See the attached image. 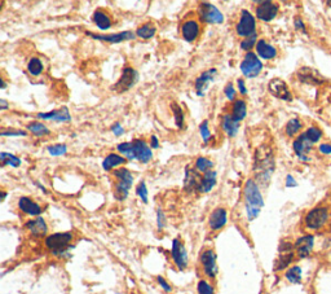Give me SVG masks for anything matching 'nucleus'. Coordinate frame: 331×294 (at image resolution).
Here are the masks:
<instances>
[{"label":"nucleus","mask_w":331,"mask_h":294,"mask_svg":"<svg viewBox=\"0 0 331 294\" xmlns=\"http://www.w3.org/2000/svg\"><path fill=\"white\" fill-rule=\"evenodd\" d=\"M274 167V154L272 148L268 146H261L256 149L254 159V172L256 180L263 185L269 183L272 175H273Z\"/></svg>","instance_id":"f257e3e1"},{"label":"nucleus","mask_w":331,"mask_h":294,"mask_svg":"<svg viewBox=\"0 0 331 294\" xmlns=\"http://www.w3.org/2000/svg\"><path fill=\"white\" fill-rule=\"evenodd\" d=\"M244 205L248 220H254L259 217L261 207L264 206V198L261 196L260 188L254 179H248L243 187Z\"/></svg>","instance_id":"f03ea898"},{"label":"nucleus","mask_w":331,"mask_h":294,"mask_svg":"<svg viewBox=\"0 0 331 294\" xmlns=\"http://www.w3.org/2000/svg\"><path fill=\"white\" fill-rule=\"evenodd\" d=\"M112 174L116 179L115 184H114V197L118 201H124L128 197L129 189L133 184V175L128 168L125 167L116 168Z\"/></svg>","instance_id":"7ed1b4c3"},{"label":"nucleus","mask_w":331,"mask_h":294,"mask_svg":"<svg viewBox=\"0 0 331 294\" xmlns=\"http://www.w3.org/2000/svg\"><path fill=\"white\" fill-rule=\"evenodd\" d=\"M71 240L73 235L70 232L53 233L45 239V246L51 250L53 256L62 257V254L68 253L70 249Z\"/></svg>","instance_id":"20e7f679"},{"label":"nucleus","mask_w":331,"mask_h":294,"mask_svg":"<svg viewBox=\"0 0 331 294\" xmlns=\"http://www.w3.org/2000/svg\"><path fill=\"white\" fill-rule=\"evenodd\" d=\"M329 217H330V213H329L328 207L317 206L308 211V214L304 218V223H306V227L308 230L319 231L325 227Z\"/></svg>","instance_id":"39448f33"},{"label":"nucleus","mask_w":331,"mask_h":294,"mask_svg":"<svg viewBox=\"0 0 331 294\" xmlns=\"http://www.w3.org/2000/svg\"><path fill=\"white\" fill-rule=\"evenodd\" d=\"M198 14H200V19L205 23H210V25H220L224 22V14L221 10L215 6L214 4L207 3V1H202L200 3L198 6Z\"/></svg>","instance_id":"423d86ee"},{"label":"nucleus","mask_w":331,"mask_h":294,"mask_svg":"<svg viewBox=\"0 0 331 294\" xmlns=\"http://www.w3.org/2000/svg\"><path fill=\"white\" fill-rule=\"evenodd\" d=\"M241 73L246 78H256L263 70V62L254 52H247L239 65Z\"/></svg>","instance_id":"0eeeda50"},{"label":"nucleus","mask_w":331,"mask_h":294,"mask_svg":"<svg viewBox=\"0 0 331 294\" xmlns=\"http://www.w3.org/2000/svg\"><path fill=\"white\" fill-rule=\"evenodd\" d=\"M235 32H237L238 36H241L243 39L256 34V19L250 10H241V17H239V22L235 27Z\"/></svg>","instance_id":"6e6552de"},{"label":"nucleus","mask_w":331,"mask_h":294,"mask_svg":"<svg viewBox=\"0 0 331 294\" xmlns=\"http://www.w3.org/2000/svg\"><path fill=\"white\" fill-rule=\"evenodd\" d=\"M138 82V73L131 66H125L122 74L119 77L118 82L112 86V91L115 92H125L129 91Z\"/></svg>","instance_id":"1a4fd4ad"},{"label":"nucleus","mask_w":331,"mask_h":294,"mask_svg":"<svg viewBox=\"0 0 331 294\" xmlns=\"http://www.w3.org/2000/svg\"><path fill=\"white\" fill-rule=\"evenodd\" d=\"M280 12V5L270 0H264V1H259L255 10V14L260 21L263 22H270L273 21Z\"/></svg>","instance_id":"9d476101"},{"label":"nucleus","mask_w":331,"mask_h":294,"mask_svg":"<svg viewBox=\"0 0 331 294\" xmlns=\"http://www.w3.org/2000/svg\"><path fill=\"white\" fill-rule=\"evenodd\" d=\"M86 35L91 36L92 39H96V40H101V42L111 43V44H116V43L127 42V40H132V39H135V32L131 31V30H127V31H122V32H116V34H104V35L96 34V32L86 31Z\"/></svg>","instance_id":"9b49d317"},{"label":"nucleus","mask_w":331,"mask_h":294,"mask_svg":"<svg viewBox=\"0 0 331 294\" xmlns=\"http://www.w3.org/2000/svg\"><path fill=\"white\" fill-rule=\"evenodd\" d=\"M216 75H218V69L211 68L209 70L203 71L202 74L196 79V83H194V87H196V94L197 96H205L206 92L209 91L210 84L215 81Z\"/></svg>","instance_id":"f8f14e48"},{"label":"nucleus","mask_w":331,"mask_h":294,"mask_svg":"<svg viewBox=\"0 0 331 294\" xmlns=\"http://www.w3.org/2000/svg\"><path fill=\"white\" fill-rule=\"evenodd\" d=\"M201 263H202L203 271L210 279H215L219 269L216 263V254L213 249H207L201 254Z\"/></svg>","instance_id":"ddd939ff"},{"label":"nucleus","mask_w":331,"mask_h":294,"mask_svg":"<svg viewBox=\"0 0 331 294\" xmlns=\"http://www.w3.org/2000/svg\"><path fill=\"white\" fill-rule=\"evenodd\" d=\"M268 90L274 97L280 99L283 101H291L293 100V95L290 92L287 84L280 79V78H274L268 84Z\"/></svg>","instance_id":"4468645a"},{"label":"nucleus","mask_w":331,"mask_h":294,"mask_svg":"<svg viewBox=\"0 0 331 294\" xmlns=\"http://www.w3.org/2000/svg\"><path fill=\"white\" fill-rule=\"evenodd\" d=\"M171 256L174 259L175 265L179 270H185L188 266V252L185 249V246L181 244L179 239H175L172 241V249H171Z\"/></svg>","instance_id":"2eb2a0df"},{"label":"nucleus","mask_w":331,"mask_h":294,"mask_svg":"<svg viewBox=\"0 0 331 294\" xmlns=\"http://www.w3.org/2000/svg\"><path fill=\"white\" fill-rule=\"evenodd\" d=\"M201 32L200 22L194 18L187 19L184 21L181 25V38L188 43H193L194 40L198 39Z\"/></svg>","instance_id":"dca6fc26"},{"label":"nucleus","mask_w":331,"mask_h":294,"mask_svg":"<svg viewBox=\"0 0 331 294\" xmlns=\"http://www.w3.org/2000/svg\"><path fill=\"white\" fill-rule=\"evenodd\" d=\"M312 147L313 144L309 142L304 133L300 134L295 139V142L293 143L294 152L298 155V158L302 159V161H308V154L312 150Z\"/></svg>","instance_id":"f3484780"},{"label":"nucleus","mask_w":331,"mask_h":294,"mask_svg":"<svg viewBox=\"0 0 331 294\" xmlns=\"http://www.w3.org/2000/svg\"><path fill=\"white\" fill-rule=\"evenodd\" d=\"M298 79L303 83L312 84V86H320V84L325 83V78L320 74L319 71L313 68H302L298 71Z\"/></svg>","instance_id":"a211bd4d"},{"label":"nucleus","mask_w":331,"mask_h":294,"mask_svg":"<svg viewBox=\"0 0 331 294\" xmlns=\"http://www.w3.org/2000/svg\"><path fill=\"white\" fill-rule=\"evenodd\" d=\"M294 246H295L296 256L299 258H307L312 253L313 246H315V236L313 235H304V236L296 240Z\"/></svg>","instance_id":"6ab92c4d"},{"label":"nucleus","mask_w":331,"mask_h":294,"mask_svg":"<svg viewBox=\"0 0 331 294\" xmlns=\"http://www.w3.org/2000/svg\"><path fill=\"white\" fill-rule=\"evenodd\" d=\"M36 118L39 120H44V121H55V122H64L69 123L71 121L70 112H69L68 108H61V109H56L51 110L48 113H38L36 114Z\"/></svg>","instance_id":"aec40b11"},{"label":"nucleus","mask_w":331,"mask_h":294,"mask_svg":"<svg viewBox=\"0 0 331 294\" xmlns=\"http://www.w3.org/2000/svg\"><path fill=\"white\" fill-rule=\"evenodd\" d=\"M133 149H135V155L136 159L141 163H148L153 158V152L151 148L146 144V142L141 139L133 140Z\"/></svg>","instance_id":"412c9836"},{"label":"nucleus","mask_w":331,"mask_h":294,"mask_svg":"<svg viewBox=\"0 0 331 294\" xmlns=\"http://www.w3.org/2000/svg\"><path fill=\"white\" fill-rule=\"evenodd\" d=\"M202 175L196 168H185V180H184V189L187 192H198V185H200Z\"/></svg>","instance_id":"4be33fe9"},{"label":"nucleus","mask_w":331,"mask_h":294,"mask_svg":"<svg viewBox=\"0 0 331 294\" xmlns=\"http://www.w3.org/2000/svg\"><path fill=\"white\" fill-rule=\"evenodd\" d=\"M228 220V213L225 210L224 207H218L211 213L209 219V226L213 231H219L221 230L222 227L226 224Z\"/></svg>","instance_id":"5701e85b"},{"label":"nucleus","mask_w":331,"mask_h":294,"mask_svg":"<svg viewBox=\"0 0 331 294\" xmlns=\"http://www.w3.org/2000/svg\"><path fill=\"white\" fill-rule=\"evenodd\" d=\"M221 129L228 138H235L239 131V122H237L231 114H224L221 117Z\"/></svg>","instance_id":"b1692460"},{"label":"nucleus","mask_w":331,"mask_h":294,"mask_svg":"<svg viewBox=\"0 0 331 294\" xmlns=\"http://www.w3.org/2000/svg\"><path fill=\"white\" fill-rule=\"evenodd\" d=\"M216 179H218V172L214 170L205 172L201 178L200 185H198V192L200 193H209L214 189L216 185Z\"/></svg>","instance_id":"393cba45"},{"label":"nucleus","mask_w":331,"mask_h":294,"mask_svg":"<svg viewBox=\"0 0 331 294\" xmlns=\"http://www.w3.org/2000/svg\"><path fill=\"white\" fill-rule=\"evenodd\" d=\"M18 207L22 213L27 214V215H31V217H36V215H39V214L42 213V207L39 206L35 201L31 200L30 197L19 198Z\"/></svg>","instance_id":"a878e982"},{"label":"nucleus","mask_w":331,"mask_h":294,"mask_svg":"<svg viewBox=\"0 0 331 294\" xmlns=\"http://www.w3.org/2000/svg\"><path fill=\"white\" fill-rule=\"evenodd\" d=\"M255 49H256V55L263 60H273L277 56V49L272 44L265 42L264 39H260L257 42Z\"/></svg>","instance_id":"bb28decb"},{"label":"nucleus","mask_w":331,"mask_h":294,"mask_svg":"<svg viewBox=\"0 0 331 294\" xmlns=\"http://www.w3.org/2000/svg\"><path fill=\"white\" fill-rule=\"evenodd\" d=\"M26 228L31 232L32 236L36 237L44 236L48 231V227H47L45 220L43 218H35V219L26 222Z\"/></svg>","instance_id":"cd10ccee"},{"label":"nucleus","mask_w":331,"mask_h":294,"mask_svg":"<svg viewBox=\"0 0 331 294\" xmlns=\"http://www.w3.org/2000/svg\"><path fill=\"white\" fill-rule=\"evenodd\" d=\"M127 159L123 155H119L116 153H110L108 154L103 161V168L105 171H110V170H116L119 166L124 165Z\"/></svg>","instance_id":"c85d7f7f"},{"label":"nucleus","mask_w":331,"mask_h":294,"mask_svg":"<svg viewBox=\"0 0 331 294\" xmlns=\"http://www.w3.org/2000/svg\"><path fill=\"white\" fill-rule=\"evenodd\" d=\"M92 21H94L95 25L100 30L110 29L112 25V21L109 14H108V12H105V10L103 9L95 10V13L92 14Z\"/></svg>","instance_id":"c756f323"},{"label":"nucleus","mask_w":331,"mask_h":294,"mask_svg":"<svg viewBox=\"0 0 331 294\" xmlns=\"http://www.w3.org/2000/svg\"><path fill=\"white\" fill-rule=\"evenodd\" d=\"M231 116L237 122H241L244 120V117L247 116V104L242 99H238L231 105Z\"/></svg>","instance_id":"7c9ffc66"},{"label":"nucleus","mask_w":331,"mask_h":294,"mask_svg":"<svg viewBox=\"0 0 331 294\" xmlns=\"http://www.w3.org/2000/svg\"><path fill=\"white\" fill-rule=\"evenodd\" d=\"M155 32H157V26L154 23L146 22L144 25L138 26L137 30H136V35L138 38L144 39V40H148V39H151L155 35Z\"/></svg>","instance_id":"2f4dec72"},{"label":"nucleus","mask_w":331,"mask_h":294,"mask_svg":"<svg viewBox=\"0 0 331 294\" xmlns=\"http://www.w3.org/2000/svg\"><path fill=\"white\" fill-rule=\"evenodd\" d=\"M295 253H280V257L277 259L276 265H274V271H282V270L287 269L294 261Z\"/></svg>","instance_id":"473e14b6"},{"label":"nucleus","mask_w":331,"mask_h":294,"mask_svg":"<svg viewBox=\"0 0 331 294\" xmlns=\"http://www.w3.org/2000/svg\"><path fill=\"white\" fill-rule=\"evenodd\" d=\"M26 69H27V73L32 77H38L43 73L44 70V65H43L42 60L39 57H31L26 65Z\"/></svg>","instance_id":"72a5a7b5"},{"label":"nucleus","mask_w":331,"mask_h":294,"mask_svg":"<svg viewBox=\"0 0 331 294\" xmlns=\"http://www.w3.org/2000/svg\"><path fill=\"white\" fill-rule=\"evenodd\" d=\"M27 131H30V133L34 136H36V138H44V136H48L49 134H51L48 127L42 122L29 123V125H27Z\"/></svg>","instance_id":"f704fd0d"},{"label":"nucleus","mask_w":331,"mask_h":294,"mask_svg":"<svg viewBox=\"0 0 331 294\" xmlns=\"http://www.w3.org/2000/svg\"><path fill=\"white\" fill-rule=\"evenodd\" d=\"M116 149H118V152L122 153L123 157H124L125 159H128V161H133V159H136L135 149H133V143L132 142L120 143V144H118Z\"/></svg>","instance_id":"c9c22d12"},{"label":"nucleus","mask_w":331,"mask_h":294,"mask_svg":"<svg viewBox=\"0 0 331 294\" xmlns=\"http://www.w3.org/2000/svg\"><path fill=\"white\" fill-rule=\"evenodd\" d=\"M303 129V123L299 118H291L289 122L286 123V127H285V133L287 136L293 138L296 134L300 133V130Z\"/></svg>","instance_id":"e433bc0d"},{"label":"nucleus","mask_w":331,"mask_h":294,"mask_svg":"<svg viewBox=\"0 0 331 294\" xmlns=\"http://www.w3.org/2000/svg\"><path fill=\"white\" fill-rule=\"evenodd\" d=\"M171 110H172V114H174V120H175V125H176V127L177 129H183L184 122H185L184 110L181 109V107L177 103L171 104Z\"/></svg>","instance_id":"4c0bfd02"},{"label":"nucleus","mask_w":331,"mask_h":294,"mask_svg":"<svg viewBox=\"0 0 331 294\" xmlns=\"http://www.w3.org/2000/svg\"><path fill=\"white\" fill-rule=\"evenodd\" d=\"M285 278L291 284H300V282H302V269H300L299 266L290 267L286 271V274H285Z\"/></svg>","instance_id":"58836bf2"},{"label":"nucleus","mask_w":331,"mask_h":294,"mask_svg":"<svg viewBox=\"0 0 331 294\" xmlns=\"http://www.w3.org/2000/svg\"><path fill=\"white\" fill-rule=\"evenodd\" d=\"M0 161H1L3 165H9V166H12V167H19L21 163H22V161H21L18 157L10 154V153H5V152L0 153Z\"/></svg>","instance_id":"ea45409f"},{"label":"nucleus","mask_w":331,"mask_h":294,"mask_svg":"<svg viewBox=\"0 0 331 294\" xmlns=\"http://www.w3.org/2000/svg\"><path fill=\"white\" fill-rule=\"evenodd\" d=\"M194 166H196L197 171L205 174V172L210 171V170L214 167V162L211 161V159L206 158V157H198V158L196 159V165Z\"/></svg>","instance_id":"a19ab883"},{"label":"nucleus","mask_w":331,"mask_h":294,"mask_svg":"<svg viewBox=\"0 0 331 294\" xmlns=\"http://www.w3.org/2000/svg\"><path fill=\"white\" fill-rule=\"evenodd\" d=\"M304 134H306V136L308 138V140L312 143V144H316L317 142H320L322 138V131L319 129V127L316 126L309 127Z\"/></svg>","instance_id":"79ce46f5"},{"label":"nucleus","mask_w":331,"mask_h":294,"mask_svg":"<svg viewBox=\"0 0 331 294\" xmlns=\"http://www.w3.org/2000/svg\"><path fill=\"white\" fill-rule=\"evenodd\" d=\"M257 42H259V40H257V34L248 36V38L242 39L241 49H243V51H246V52H251V48L256 47Z\"/></svg>","instance_id":"37998d69"},{"label":"nucleus","mask_w":331,"mask_h":294,"mask_svg":"<svg viewBox=\"0 0 331 294\" xmlns=\"http://www.w3.org/2000/svg\"><path fill=\"white\" fill-rule=\"evenodd\" d=\"M47 150L53 157H58V155H62L68 152V147L66 144H55V146H49Z\"/></svg>","instance_id":"c03bdc74"},{"label":"nucleus","mask_w":331,"mask_h":294,"mask_svg":"<svg viewBox=\"0 0 331 294\" xmlns=\"http://www.w3.org/2000/svg\"><path fill=\"white\" fill-rule=\"evenodd\" d=\"M136 194L141 198L144 204H148V188H146V184H145L144 180L140 181L137 187H136Z\"/></svg>","instance_id":"a18cd8bd"},{"label":"nucleus","mask_w":331,"mask_h":294,"mask_svg":"<svg viewBox=\"0 0 331 294\" xmlns=\"http://www.w3.org/2000/svg\"><path fill=\"white\" fill-rule=\"evenodd\" d=\"M200 134L201 136H202L203 142H205V144H207V143L210 142V139H211V133H210V129H209V121H203L202 123L200 125Z\"/></svg>","instance_id":"49530a36"},{"label":"nucleus","mask_w":331,"mask_h":294,"mask_svg":"<svg viewBox=\"0 0 331 294\" xmlns=\"http://www.w3.org/2000/svg\"><path fill=\"white\" fill-rule=\"evenodd\" d=\"M198 293L200 294H215L214 288L211 287V284L206 282V280H201L198 283Z\"/></svg>","instance_id":"de8ad7c7"},{"label":"nucleus","mask_w":331,"mask_h":294,"mask_svg":"<svg viewBox=\"0 0 331 294\" xmlns=\"http://www.w3.org/2000/svg\"><path fill=\"white\" fill-rule=\"evenodd\" d=\"M224 94H225V96H226V99H228L229 101H233V103H234V101H235V95H237V91H235V88H234V86H233V83H230V82H229V83L226 84V86H225Z\"/></svg>","instance_id":"09e8293b"},{"label":"nucleus","mask_w":331,"mask_h":294,"mask_svg":"<svg viewBox=\"0 0 331 294\" xmlns=\"http://www.w3.org/2000/svg\"><path fill=\"white\" fill-rule=\"evenodd\" d=\"M0 135L3 136V138H5V136H26L27 135V133L26 131H23V130H3L1 131V134Z\"/></svg>","instance_id":"8fccbe9b"},{"label":"nucleus","mask_w":331,"mask_h":294,"mask_svg":"<svg viewBox=\"0 0 331 294\" xmlns=\"http://www.w3.org/2000/svg\"><path fill=\"white\" fill-rule=\"evenodd\" d=\"M157 224L159 230H162L166 226V215H164L162 210H158L157 213Z\"/></svg>","instance_id":"3c124183"},{"label":"nucleus","mask_w":331,"mask_h":294,"mask_svg":"<svg viewBox=\"0 0 331 294\" xmlns=\"http://www.w3.org/2000/svg\"><path fill=\"white\" fill-rule=\"evenodd\" d=\"M111 133L114 134L115 136H122L123 134H124V129H123V126L120 125V123L115 122L111 126Z\"/></svg>","instance_id":"603ef678"},{"label":"nucleus","mask_w":331,"mask_h":294,"mask_svg":"<svg viewBox=\"0 0 331 294\" xmlns=\"http://www.w3.org/2000/svg\"><path fill=\"white\" fill-rule=\"evenodd\" d=\"M237 86L239 94H241L242 96H246V95H247V88H246V84H244L243 79H237Z\"/></svg>","instance_id":"864d4df0"},{"label":"nucleus","mask_w":331,"mask_h":294,"mask_svg":"<svg viewBox=\"0 0 331 294\" xmlns=\"http://www.w3.org/2000/svg\"><path fill=\"white\" fill-rule=\"evenodd\" d=\"M319 152L321 154H331V144L329 143H324L319 147Z\"/></svg>","instance_id":"5fc2aeb1"},{"label":"nucleus","mask_w":331,"mask_h":294,"mask_svg":"<svg viewBox=\"0 0 331 294\" xmlns=\"http://www.w3.org/2000/svg\"><path fill=\"white\" fill-rule=\"evenodd\" d=\"M294 26H295L296 30H300V31H303V32H307L306 25H304L303 19L299 18V17H296L295 18V21H294Z\"/></svg>","instance_id":"6e6d98bb"},{"label":"nucleus","mask_w":331,"mask_h":294,"mask_svg":"<svg viewBox=\"0 0 331 294\" xmlns=\"http://www.w3.org/2000/svg\"><path fill=\"white\" fill-rule=\"evenodd\" d=\"M157 282H158V284L161 285L162 288H163L166 292H171V291H172V288H171V287H170V284H168V283L166 282V280H164L163 278H162V276H158Z\"/></svg>","instance_id":"4d7b16f0"},{"label":"nucleus","mask_w":331,"mask_h":294,"mask_svg":"<svg viewBox=\"0 0 331 294\" xmlns=\"http://www.w3.org/2000/svg\"><path fill=\"white\" fill-rule=\"evenodd\" d=\"M298 185V183H296V180L294 179L293 175H287L286 176V187L287 188H293V187H296Z\"/></svg>","instance_id":"13d9d810"},{"label":"nucleus","mask_w":331,"mask_h":294,"mask_svg":"<svg viewBox=\"0 0 331 294\" xmlns=\"http://www.w3.org/2000/svg\"><path fill=\"white\" fill-rule=\"evenodd\" d=\"M150 148L151 149H158L159 148V140L155 135H151L150 138Z\"/></svg>","instance_id":"bf43d9fd"},{"label":"nucleus","mask_w":331,"mask_h":294,"mask_svg":"<svg viewBox=\"0 0 331 294\" xmlns=\"http://www.w3.org/2000/svg\"><path fill=\"white\" fill-rule=\"evenodd\" d=\"M8 103H6V100H4V99H0V110H6L8 109Z\"/></svg>","instance_id":"052dcab7"},{"label":"nucleus","mask_w":331,"mask_h":294,"mask_svg":"<svg viewBox=\"0 0 331 294\" xmlns=\"http://www.w3.org/2000/svg\"><path fill=\"white\" fill-rule=\"evenodd\" d=\"M0 82H1V90H4L6 87V83L4 82V79H0Z\"/></svg>","instance_id":"680f3d73"},{"label":"nucleus","mask_w":331,"mask_h":294,"mask_svg":"<svg viewBox=\"0 0 331 294\" xmlns=\"http://www.w3.org/2000/svg\"><path fill=\"white\" fill-rule=\"evenodd\" d=\"M5 196H6V193L5 192H1V201H4V198H5Z\"/></svg>","instance_id":"e2e57ef3"},{"label":"nucleus","mask_w":331,"mask_h":294,"mask_svg":"<svg viewBox=\"0 0 331 294\" xmlns=\"http://www.w3.org/2000/svg\"><path fill=\"white\" fill-rule=\"evenodd\" d=\"M133 294H135V293H133Z\"/></svg>","instance_id":"0e129e2a"}]
</instances>
